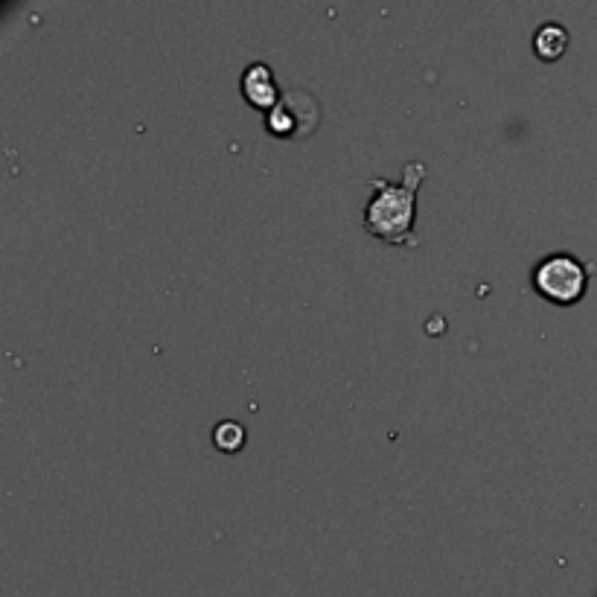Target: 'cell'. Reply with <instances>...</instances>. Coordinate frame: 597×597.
<instances>
[{
    "label": "cell",
    "mask_w": 597,
    "mask_h": 597,
    "mask_svg": "<svg viewBox=\"0 0 597 597\" xmlns=\"http://www.w3.org/2000/svg\"><path fill=\"white\" fill-rule=\"evenodd\" d=\"M426 178V164L411 161L405 164L402 181L394 184L388 178H370L373 196L365 204V231L388 245H417L414 219H417V190Z\"/></svg>",
    "instance_id": "cell-1"
},
{
    "label": "cell",
    "mask_w": 597,
    "mask_h": 597,
    "mask_svg": "<svg viewBox=\"0 0 597 597\" xmlns=\"http://www.w3.org/2000/svg\"><path fill=\"white\" fill-rule=\"evenodd\" d=\"M533 289L557 306H571L589 292V268L568 251L545 254L531 271Z\"/></svg>",
    "instance_id": "cell-2"
},
{
    "label": "cell",
    "mask_w": 597,
    "mask_h": 597,
    "mask_svg": "<svg viewBox=\"0 0 597 597\" xmlns=\"http://www.w3.org/2000/svg\"><path fill=\"white\" fill-rule=\"evenodd\" d=\"M242 94H245V100L251 102L254 108H268V111H274L283 102L280 85L274 79V70L266 62H254V65L245 67V73H242Z\"/></svg>",
    "instance_id": "cell-3"
},
{
    "label": "cell",
    "mask_w": 597,
    "mask_h": 597,
    "mask_svg": "<svg viewBox=\"0 0 597 597\" xmlns=\"http://www.w3.org/2000/svg\"><path fill=\"white\" fill-rule=\"evenodd\" d=\"M568 41H571V35L565 30V24H560V21H545L533 33V53L542 62H557L565 50H568Z\"/></svg>",
    "instance_id": "cell-4"
},
{
    "label": "cell",
    "mask_w": 597,
    "mask_h": 597,
    "mask_svg": "<svg viewBox=\"0 0 597 597\" xmlns=\"http://www.w3.org/2000/svg\"><path fill=\"white\" fill-rule=\"evenodd\" d=\"M213 443H216V449H222V452H239V449L245 446V426L236 423V420H222V423H216V429H213Z\"/></svg>",
    "instance_id": "cell-5"
}]
</instances>
